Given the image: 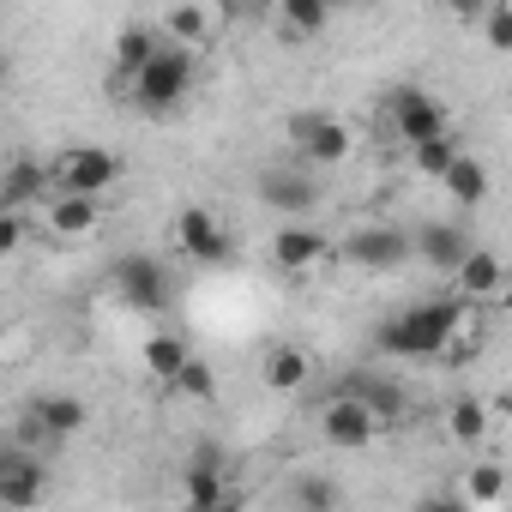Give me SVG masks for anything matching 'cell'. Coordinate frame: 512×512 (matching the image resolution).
<instances>
[{
    "mask_svg": "<svg viewBox=\"0 0 512 512\" xmlns=\"http://www.w3.org/2000/svg\"><path fill=\"white\" fill-rule=\"evenodd\" d=\"M470 314V302L464 296H434V302H416V308H404V314H392L386 326H380V356H398V362H428V356H440L446 344H452V332H458V320Z\"/></svg>",
    "mask_w": 512,
    "mask_h": 512,
    "instance_id": "cell-1",
    "label": "cell"
},
{
    "mask_svg": "<svg viewBox=\"0 0 512 512\" xmlns=\"http://www.w3.org/2000/svg\"><path fill=\"white\" fill-rule=\"evenodd\" d=\"M193 73H199L193 49H181V43H157L151 61L127 79V91H133V103H139L145 115H175V109L187 103V91H193Z\"/></svg>",
    "mask_w": 512,
    "mask_h": 512,
    "instance_id": "cell-2",
    "label": "cell"
},
{
    "mask_svg": "<svg viewBox=\"0 0 512 512\" xmlns=\"http://www.w3.org/2000/svg\"><path fill=\"white\" fill-rule=\"evenodd\" d=\"M121 181V157L109 145H67L49 157V187L55 193H109Z\"/></svg>",
    "mask_w": 512,
    "mask_h": 512,
    "instance_id": "cell-3",
    "label": "cell"
},
{
    "mask_svg": "<svg viewBox=\"0 0 512 512\" xmlns=\"http://www.w3.org/2000/svg\"><path fill=\"white\" fill-rule=\"evenodd\" d=\"M290 145L302 151L308 169H338V163H350L356 133H350L338 115H326V109H296V115H290Z\"/></svg>",
    "mask_w": 512,
    "mask_h": 512,
    "instance_id": "cell-4",
    "label": "cell"
},
{
    "mask_svg": "<svg viewBox=\"0 0 512 512\" xmlns=\"http://www.w3.org/2000/svg\"><path fill=\"white\" fill-rule=\"evenodd\" d=\"M338 260L350 272H368V278H392L410 266V235L392 229V223H362L344 247H338Z\"/></svg>",
    "mask_w": 512,
    "mask_h": 512,
    "instance_id": "cell-5",
    "label": "cell"
},
{
    "mask_svg": "<svg viewBox=\"0 0 512 512\" xmlns=\"http://www.w3.org/2000/svg\"><path fill=\"white\" fill-rule=\"evenodd\" d=\"M169 235H175V253H181V260H193V266H229L235 260V235L205 205H181L175 223H169Z\"/></svg>",
    "mask_w": 512,
    "mask_h": 512,
    "instance_id": "cell-6",
    "label": "cell"
},
{
    "mask_svg": "<svg viewBox=\"0 0 512 512\" xmlns=\"http://www.w3.org/2000/svg\"><path fill=\"white\" fill-rule=\"evenodd\" d=\"M314 422H320V440H326V446H338V452H362V446H374V440L386 434V428H380V416H374L350 386H344L338 398H326Z\"/></svg>",
    "mask_w": 512,
    "mask_h": 512,
    "instance_id": "cell-7",
    "label": "cell"
},
{
    "mask_svg": "<svg viewBox=\"0 0 512 512\" xmlns=\"http://www.w3.org/2000/svg\"><path fill=\"white\" fill-rule=\"evenodd\" d=\"M386 127H392V139L410 151V145H422V139L446 133V127H452V115H446V103H440V97H428V91L404 85V91L386 103Z\"/></svg>",
    "mask_w": 512,
    "mask_h": 512,
    "instance_id": "cell-8",
    "label": "cell"
},
{
    "mask_svg": "<svg viewBox=\"0 0 512 512\" xmlns=\"http://www.w3.org/2000/svg\"><path fill=\"white\" fill-rule=\"evenodd\" d=\"M115 296L133 308V314H163L175 284L163 272V260H151V253H127V260L115 266Z\"/></svg>",
    "mask_w": 512,
    "mask_h": 512,
    "instance_id": "cell-9",
    "label": "cell"
},
{
    "mask_svg": "<svg viewBox=\"0 0 512 512\" xmlns=\"http://www.w3.org/2000/svg\"><path fill=\"white\" fill-rule=\"evenodd\" d=\"M332 260H338V241H332L326 229H314V223H284V229L272 235V266L290 272V278L320 272V266H332Z\"/></svg>",
    "mask_w": 512,
    "mask_h": 512,
    "instance_id": "cell-10",
    "label": "cell"
},
{
    "mask_svg": "<svg viewBox=\"0 0 512 512\" xmlns=\"http://www.w3.org/2000/svg\"><path fill=\"white\" fill-rule=\"evenodd\" d=\"M103 229V211H97V193H55L49 211H43V235L61 241V247H79Z\"/></svg>",
    "mask_w": 512,
    "mask_h": 512,
    "instance_id": "cell-11",
    "label": "cell"
},
{
    "mask_svg": "<svg viewBox=\"0 0 512 512\" xmlns=\"http://www.w3.org/2000/svg\"><path fill=\"white\" fill-rule=\"evenodd\" d=\"M260 205H272L284 217H308L320 205V181L308 169H266L260 175Z\"/></svg>",
    "mask_w": 512,
    "mask_h": 512,
    "instance_id": "cell-12",
    "label": "cell"
},
{
    "mask_svg": "<svg viewBox=\"0 0 512 512\" xmlns=\"http://www.w3.org/2000/svg\"><path fill=\"white\" fill-rule=\"evenodd\" d=\"M25 422H31L43 440H67V434H79V428L91 422V404L73 398V392H43V398L25 404Z\"/></svg>",
    "mask_w": 512,
    "mask_h": 512,
    "instance_id": "cell-13",
    "label": "cell"
},
{
    "mask_svg": "<svg viewBox=\"0 0 512 512\" xmlns=\"http://www.w3.org/2000/svg\"><path fill=\"white\" fill-rule=\"evenodd\" d=\"M464 247H470V235H464V223H422L416 235H410V260H422L428 272H458V260H464Z\"/></svg>",
    "mask_w": 512,
    "mask_h": 512,
    "instance_id": "cell-14",
    "label": "cell"
},
{
    "mask_svg": "<svg viewBox=\"0 0 512 512\" xmlns=\"http://www.w3.org/2000/svg\"><path fill=\"white\" fill-rule=\"evenodd\" d=\"M452 278H458V296L482 308V302H500V284H506V266H500V253H494V247H476V241H470V247H464V260H458V272H452Z\"/></svg>",
    "mask_w": 512,
    "mask_h": 512,
    "instance_id": "cell-15",
    "label": "cell"
},
{
    "mask_svg": "<svg viewBox=\"0 0 512 512\" xmlns=\"http://www.w3.org/2000/svg\"><path fill=\"white\" fill-rule=\"evenodd\" d=\"M308 380H314V356L302 344H272L260 356V386L266 392H302Z\"/></svg>",
    "mask_w": 512,
    "mask_h": 512,
    "instance_id": "cell-16",
    "label": "cell"
},
{
    "mask_svg": "<svg viewBox=\"0 0 512 512\" xmlns=\"http://www.w3.org/2000/svg\"><path fill=\"white\" fill-rule=\"evenodd\" d=\"M43 193H49V163H43V157H13L7 175H0V205L31 211Z\"/></svg>",
    "mask_w": 512,
    "mask_h": 512,
    "instance_id": "cell-17",
    "label": "cell"
},
{
    "mask_svg": "<svg viewBox=\"0 0 512 512\" xmlns=\"http://www.w3.org/2000/svg\"><path fill=\"white\" fill-rule=\"evenodd\" d=\"M272 13H278V31H284L290 43H314V37H326V25H332V7H326V0H272Z\"/></svg>",
    "mask_w": 512,
    "mask_h": 512,
    "instance_id": "cell-18",
    "label": "cell"
},
{
    "mask_svg": "<svg viewBox=\"0 0 512 512\" xmlns=\"http://www.w3.org/2000/svg\"><path fill=\"white\" fill-rule=\"evenodd\" d=\"M506 500V464H470L458 482V506L464 512H500Z\"/></svg>",
    "mask_w": 512,
    "mask_h": 512,
    "instance_id": "cell-19",
    "label": "cell"
},
{
    "mask_svg": "<svg viewBox=\"0 0 512 512\" xmlns=\"http://www.w3.org/2000/svg\"><path fill=\"white\" fill-rule=\"evenodd\" d=\"M43 494H49V470L31 452H19L7 464V476H0V506H37Z\"/></svg>",
    "mask_w": 512,
    "mask_h": 512,
    "instance_id": "cell-20",
    "label": "cell"
},
{
    "mask_svg": "<svg viewBox=\"0 0 512 512\" xmlns=\"http://www.w3.org/2000/svg\"><path fill=\"white\" fill-rule=\"evenodd\" d=\"M494 422H500V404H482V398H452V410H446V440H452V446H476Z\"/></svg>",
    "mask_w": 512,
    "mask_h": 512,
    "instance_id": "cell-21",
    "label": "cell"
},
{
    "mask_svg": "<svg viewBox=\"0 0 512 512\" xmlns=\"http://www.w3.org/2000/svg\"><path fill=\"white\" fill-rule=\"evenodd\" d=\"M163 31H169V43H181V49H205V43L217 37L211 7H199V0H175V7L163 13Z\"/></svg>",
    "mask_w": 512,
    "mask_h": 512,
    "instance_id": "cell-22",
    "label": "cell"
},
{
    "mask_svg": "<svg viewBox=\"0 0 512 512\" xmlns=\"http://www.w3.org/2000/svg\"><path fill=\"white\" fill-rule=\"evenodd\" d=\"M440 187H446V193H452V199L470 211V205H482V199H488V169H482L470 151H458V157L440 169Z\"/></svg>",
    "mask_w": 512,
    "mask_h": 512,
    "instance_id": "cell-23",
    "label": "cell"
},
{
    "mask_svg": "<svg viewBox=\"0 0 512 512\" xmlns=\"http://www.w3.org/2000/svg\"><path fill=\"white\" fill-rule=\"evenodd\" d=\"M157 43H163L157 25H121V31H115V79H133V73L151 61Z\"/></svg>",
    "mask_w": 512,
    "mask_h": 512,
    "instance_id": "cell-24",
    "label": "cell"
},
{
    "mask_svg": "<svg viewBox=\"0 0 512 512\" xmlns=\"http://www.w3.org/2000/svg\"><path fill=\"white\" fill-rule=\"evenodd\" d=\"M187 356H193V350H187V344H181L175 332H151V338H145V350H139L145 374H151V380H163V386H169V380L181 374V362H187Z\"/></svg>",
    "mask_w": 512,
    "mask_h": 512,
    "instance_id": "cell-25",
    "label": "cell"
},
{
    "mask_svg": "<svg viewBox=\"0 0 512 512\" xmlns=\"http://www.w3.org/2000/svg\"><path fill=\"white\" fill-rule=\"evenodd\" d=\"M350 392L380 416V428H398V422H404V392H398V386H386V380H374V374H368V380H356Z\"/></svg>",
    "mask_w": 512,
    "mask_h": 512,
    "instance_id": "cell-26",
    "label": "cell"
},
{
    "mask_svg": "<svg viewBox=\"0 0 512 512\" xmlns=\"http://www.w3.org/2000/svg\"><path fill=\"white\" fill-rule=\"evenodd\" d=\"M458 151H464V145H458V139H452V127H446V133H434V139L410 145V163H416V175H434V181H440V169H446Z\"/></svg>",
    "mask_w": 512,
    "mask_h": 512,
    "instance_id": "cell-27",
    "label": "cell"
},
{
    "mask_svg": "<svg viewBox=\"0 0 512 512\" xmlns=\"http://www.w3.org/2000/svg\"><path fill=\"white\" fill-rule=\"evenodd\" d=\"M169 386H175L181 398H193V404H205V398L217 392V380H211V368H205L199 356H187V362H181V374H175Z\"/></svg>",
    "mask_w": 512,
    "mask_h": 512,
    "instance_id": "cell-28",
    "label": "cell"
},
{
    "mask_svg": "<svg viewBox=\"0 0 512 512\" xmlns=\"http://www.w3.org/2000/svg\"><path fill=\"white\" fill-rule=\"evenodd\" d=\"M482 31H488V49H512V7H506V0H488V7H482Z\"/></svg>",
    "mask_w": 512,
    "mask_h": 512,
    "instance_id": "cell-29",
    "label": "cell"
},
{
    "mask_svg": "<svg viewBox=\"0 0 512 512\" xmlns=\"http://www.w3.org/2000/svg\"><path fill=\"white\" fill-rule=\"evenodd\" d=\"M25 241H31V217L13 211V205H0V260H7V253H19Z\"/></svg>",
    "mask_w": 512,
    "mask_h": 512,
    "instance_id": "cell-30",
    "label": "cell"
},
{
    "mask_svg": "<svg viewBox=\"0 0 512 512\" xmlns=\"http://www.w3.org/2000/svg\"><path fill=\"white\" fill-rule=\"evenodd\" d=\"M296 500H302V506H338V488L320 482V476H302V482H296Z\"/></svg>",
    "mask_w": 512,
    "mask_h": 512,
    "instance_id": "cell-31",
    "label": "cell"
},
{
    "mask_svg": "<svg viewBox=\"0 0 512 512\" xmlns=\"http://www.w3.org/2000/svg\"><path fill=\"white\" fill-rule=\"evenodd\" d=\"M223 7V19H241V13H260V7H272V0H217Z\"/></svg>",
    "mask_w": 512,
    "mask_h": 512,
    "instance_id": "cell-32",
    "label": "cell"
},
{
    "mask_svg": "<svg viewBox=\"0 0 512 512\" xmlns=\"http://www.w3.org/2000/svg\"><path fill=\"white\" fill-rule=\"evenodd\" d=\"M482 7H488V0H446L452 19H482Z\"/></svg>",
    "mask_w": 512,
    "mask_h": 512,
    "instance_id": "cell-33",
    "label": "cell"
},
{
    "mask_svg": "<svg viewBox=\"0 0 512 512\" xmlns=\"http://www.w3.org/2000/svg\"><path fill=\"white\" fill-rule=\"evenodd\" d=\"M19 458V446H0V476H7V464Z\"/></svg>",
    "mask_w": 512,
    "mask_h": 512,
    "instance_id": "cell-34",
    "label": "cell"
},
{
    "mask_svg": "<svg viewBox=\"0 0 512 512\" xmlns=\"http://www.w3.org/2000/svg\"><path fill=\"white\" fill-rule=\"evenodd\" d=\"M326 7H332V13H338V7H356V0H326Z\"/></svg>",
    "mask_w": 512,
    "mask_h": 512,
    "instance_id": "cell-35",
    "label": "cell"
},
{
    "mask_svg": "<svg viewBox=\"0 0 512 512\" xmlns=\"http://www.w3.org/2000/svg\"><path fill=\"white\" fill-rule=\"evenodd\" d=\"M0 344H7V320H0Z\"/></svg>",
    "mask_w": 512,
    "mask_h": 512,
    "instance_id": "cell-36",
    "label": "cell"
}]
</instances>
